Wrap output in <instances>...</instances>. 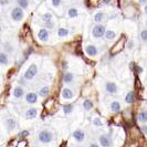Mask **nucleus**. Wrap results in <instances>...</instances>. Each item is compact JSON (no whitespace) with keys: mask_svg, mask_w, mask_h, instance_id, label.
I'll list each match as a JSON object with an SVG mask.
<instances>
[{"mask_svg":"<svg viewBox=\"0 0 147 147\" xmlns=\"http://www.w3.org/2000/svg\"><path fill=\"white\" fill-rule=\"evenodd\" d=\"M104 19V13L103 12H97L94 17V21L97 22V23H100V22H102Z\"/></svg>","mask_w":147,"mask_h":147,"instance_id":"nucleus-25","label":"nucleus"},{"mask_svg":"<svg viewBox=\"0 0 147 147\" xmlns=\"http://www.w3.org/2000/svg\"><path fill=\"white\" fill-rule=\"evenodd\" d=\"M16 126H17V122H16L13 118H8L7 121H6V127H7L8 131L15 129Z\"/></svg>","mask_w":147,"mask_h":147,"instance_id":"nucleus-11","label":"nucleus"},{"mask_svg":"<svg viewBox=\"0 0 147 147\" xmlns=\"http://www.w3.org/2000/svg\"><path fill=\"white\" fill-rule=\"evenodd\" d=\"M111 110L113 111V112H118V111L121 110V104L118 103V102H113V103L111 104Z\"/></svg>","mask_w":147,"mask_h":147,"instance_id":"nucleus-24","label":"nucleus"},{"mask_svg":"<svg viewBox=\"0 0 147 147\" xmlns=\"http://www.w3.org/2000/svg\"><path fill=\"white\" fill-rule=\"evenodd\" d=\"M83 107H84L86 111L91 110V109L93 107V103H92V101H91V100H85V101L83 102Z\"/></svg>","mask_w":147,"mask_h":147,"instance_id":"nucleus-21","label":"nucleus"},{"mask_svg":"<svg viewBox=\"0 0 147 147\" xmlns=\"http://www.w3.org/2000/svg\"><path fill=\"white\" fill-rule=\"evenodd\" d=\"M23 16H24V13H23V10L21 7H16L11 11V19L16 22L21 21L23 19Z\"/></svg>","mask_w":147,"mask_h":147,"instance_id":"nucleus-2","label":"nucleus"},{"mask_svg":"<svg viewBox=\"0 0 147 147\" xmlns=\"http://www.w3.org/2000/svg\"><path fill=\"white\" fill-rule=\"evenodd\" d=\"M145 13L147 15V6H145Z\"/></svg>","mask_w":147,"mask_h":147,"instance_id":"nucleus-38","label":"nucleus"},{"mask_svg":"<svg viewBox=\"0 0 147 147\" xmlns=\"http://www.w3.org/2000/svg\"><path fill=\"white\" fill-rule=\"evenodd\" d=\"M73 92H72V90H70V88H63V91H62V97L63 98H65V100H71V98H73Z\"/></svg>","mask_w":147,"mask_h":147,"instance_id":"nucleus-10","label":"nucleus"},{"mask_svg":"<svg viewBox=\"0 0 147 147\" xmlns=\"http://www.w3.org/2000/svg\"><path fill=\"white\" fill-rule=\"evenodd\" d=\"M74 79V74L73 73H70V72H67L63 75V81L65 82V83H71V82L73 81Z\"/></svg>","mask_w":147,"mask_h":147,"instance_id":"nucleus-16","label":"nucleus"},{"mask_svg":"<svg viewBox=\"0 0 147 147\" xmlns=\"http://www.w3.org/2000/svg\"><path fill=\"white\" fill-rule=\"evenodd\" d=\"M105 88L110 94H115L117 92V85L114 82H107L105 84Z\"/></svg>","mask_w":147,"mask_h":147,"instance_id":"nucleus-5","label":"nucleus"},{"mask_svg":"<svg viewBox=\"0 0 147 147\" xmlns=\"http://www.w3.org/2000/svg\"><path fill=\"white\" fill-rule=\"evenodd\" d=\"M146 26H147V21H146Z\"/></svg>","mask_w":147,"mask_h":147,"instance_id":"nucleus-40","label":"nucleus"},{"mask_svg":"<svg viewBox=\"0 0 147 147\" xmlns=\"http://www.w3.org/2000/svg\"><path fill=\"white\" fill-rule=\"evenodd\" d=\"M0 3H8V0H0Z\"/></svg>","mask_w":147,"mask_h":147,"instance_id":"nucleus-35","label":"nucleus"},{"mask_svg":"<svg viewBox=\"0 0 147 147\" xmlns=\"http://www.w3.org/2000/svg\"><path fill=\"white\" fill-rule=\"evenodd\" d=\"M140 38H142V40L144 42H147V30H143L140 32Z\"/></svg>","mask_w":147,"mask_h":147,"instance_id":"nucleus-28","label":"nucleus"},{"mask_svg":"<svg viewBox=\"0 0 147 147\" xmlns=\"http://www.w3.org/2000/svg\"><path fill=\"white\" fill-rule=\"evenodd\" d=\"M1 30H2V29H1V26H0V32H1Z\"/></svg>","mask_w":147,"mask_h":147,"instance_id":"nucleus-39","label":"nucleus"},{"mask_svg":"<svg viewBox=\"0 0 147 147\" xmlns=\"http://www.w3.org/2000/svg\"><path fill=\"white\" fill-rule=\"evenodd\" d=\"M109 1H110V0H103V2H104V3H107Z\"/></svg>","mask_w":147,"mask_h":147,"instance_id":"nucleus-37","label":"nucleus"},{"mask_svg":"<svg viewBox=\"0 0 147 147\" xmlns=\"http://www.w3.org/2000/svg\"><path fill=\"white\" fill-rule=\"evenodd\" d=\"M140 3H147V0H138Z\"/></svg>","mask_w":147,"mask_h":147,"instance_id":"nucleus-36","label":"nucleus"},{"mask_svg":"<svg viewBox=\"0 0 147 147\" xmlns=\"http://www.w3.org/2000/svg\"><path fill=\"white\" fill-rule=\"evenodd\" d=\"M63 111H64L65 114H70L73 111V105L72 104H66V105L63 106Z\"/></svg>","mask_w":147,"mask_h":147,"instance_id":"nucleus-26","label":"nucleus"},{"mask_svg":"<svg viewBox=\"0 0 147 147\" xmlns=\"http://www.w3.org/2000/svg\"><path fill=\"white\" fill-rule=\"evenodd\" d=\"M85 51H86L88 55H90V57H95L96 54H97V49L94 45H88Z\"/></svg>","mask_w":147,"mask_h":147,"instance_id":"nucleus-13","label":"nucleus"},{"mask_svg":"<svg viewBox=\"0 0 147 147\" xmlns=\"http://www.w3.org/2000/svg\"><path fill=\"white\" fill-rule=\"evenodd\" d=\"M105 27L102 26V24H96L94 26V28L92 29V36L96 39H100L102 38L103 36H105Z\"/></svg>","mask_w":147,"mask_h":147,"instance_id":"nucleus-3","label":"nucleus"},{"mask_svg":"<svg viewBox=\"0 0 147 147\" xmlns=\"http://www.w3.org/2000/svg\"><path fill=\"white\" fill-rule=\"evenodd\" d=\"M45 23H44V26L48 28V29H53L54 28V23L51 21V20H48V21H44Z\"/></svg>","mask_w":147,"mask_h":147,"instance_id":"nucleus-29","label":"nucleus"},{"mask_svg":"<svg viewBox=\"0 0 147 147\" xmlns=\"http://www.w3.org/2000/svg\"><path fill=\"white\" fill-rule=\"evenodd\" d=\"M93 124H94L95 126H102L103 125V122H102L98 117H95L94 119H93Z\"/></svg>","mask_w":147,"mask_h":147,"instance_id":"nucleus-30","label":"nucleus"},{"mask_svg":"<svg viewBox=\"0 0 147 147\" xmlns=\"http://www.w3.org/2000/svg\"><path fill=\"white\" fill-rule=\"evenodd\" d=\"M100 145H102L103 147H109L112 145V140L109 136L106 135H101L100 136Z\"/></svg>","mask_w":147,"mask_h":147,"instance_id":"nucleus-7","label":"nucleus"},{"mask_svg":"<svg viewBox=\"0 0 147 147\" xmlns=\"http://www.w3.org/2000/svg\"><path fill=\"white\" fill-rule=\"evenodd\" d=\"M42 19H43L44 21L51 20V19H52V15H51V13H44V15L42 16Z\"/></svg>","mask_w":147,"mask_h":147,"instance_id":"nucleus-31","label":"nucleus"},{"mask_svg":"<svg viewBox=\"0 0 147 147\" xmlns=\"http://www.w3.org/2000/svg\"><path fill=\"white\" fill-rule=\"evenodd\" d=\"M142 131H143V133H144L145 135H147V126L146 125L143 126V127H142Z\"/></svg>","mask_w":147,"mask_h":147,"instance_id":"nucleus-34","label":"nucleus"},{"mask_svg":"<svg viewBox=\"0 0 147 147\" xmlns=\"http://www.w3.org/2000/svg\"><path fill=\"white\" fill-rule=\"evenodd\" d=\"M67 15L70 18H76L78 15H79V11L75 9V8H71L70 10H69V12H67Z\"/></svg>","mask_w":147,"mask_h":147,"instance_id":"nucleus-22","label":"nucleus"},{"mask_svg":"<svg viewBox=\"0 0 147 147\" xmlns=\"http://www.w3.org/2000/svg\"><path fill=\"white\" fill-rule=\"evenodd\" d=\"M52 5L54 7H59L60 5H61V0H52Z\"/></svg>","mask_w":147,"mask_h":147,"instance_id":"nucleus-32","label":"nucleus"},{"mask_svg":"<svg viewBox=\"0 0 147 147\" xmlns=\"http://www.w3.org/2000/svg\"><path fill=\"white\" fill-rule=\"evenodd\" d=\"M49 88L48 86H44V88H42L40 91H39V95L40 96H47L48 94H49Z\"/></svg>","mask_w":147,"mask_h":147,"instance_id":"nucleus-27","label":"nucleus"},{"mask_svg":"<svg viewBox=\"0 0 147 147\" xmlns=\"http://www.w3.org/2000/svg\"><path fill=\"white\" fill-rule=\"evenodd\" d=\"M73 138L76 140V142L81 143V142H83L84 138H85V134H84V132L81 131V129H76V131L73 133Z\"/></svg>","mask_w":147,"mask_h":147,"instance_id":"nucleus-6","label":"nucleus"},{"mask_svg":"<svg viewBox=\"0 0 147 147\" xmlns=\"http://www.w3.org/2000/svg\"><path fill=\"white\" fill-rule=\"evenodd\" d=\"M29 135V132L28 131H23V132L20 133V136H22V137H26V136H28Z\"/></svg>","mask_w":147,"mask_h":147,"instance_id":"nucleus-33","label":"nucleus"},{"mask_svg":"<svg viewBox=\"0 0 147 147\" xmlns=\"http://www.w3.org/2000/svg\"><path fill=\"white\" fill-rule=\"evenodd\" d=\"M125 101H126V103H128V104L134 103V101H135V96H134V93H133V92L127 93V95H126V97H125Z\"/></svg>","mask_w":147,"mask_h":147,"instance_id":"nucleus-17","label":"nucleus"},{"mask_svg":"<svg viewBox=\"0 0 147 147\" xmlns=\"http://www.w3.org/2000/svg\"><path fill=\"white\" fill-rule=\"evenodd\" d=\"M38 73V67L36 64H31V65L28 67V70L26 71V73H24V75H23V78L26 79V80H28V81H30V80H32L36 75H37Z\"/></svg>","mask_w":147,"mask_h":147,"instance_id":"nucleus-4","label":"nucleus"},{"mask_svg":"<svg viewBox=\"0 0 147 147\" xmlns=\"http://www.w3.org/2000/svg\"><path fill=\"white\" fill-rule=\"evenodd\" d=\"M26 101H27V103H29V104L37 103L38 95L36 93H33V92H30V93H28L27 96H26Z\"/></svg>","mask_w":147,"mask_h":147,"instance_id":"nucleus-8","label":"nucleus"},{"mask_svg":"<svg viewBox=\"0 0 147 147\" xmlns=\"http://www.w3.org/2000/svg\"><path fill=\"white\" fill-rule=\"evenodd\" d=\"M105 37L109 40H113L114 38L116 37V33L113 30H107V31H105Z\"/></svg>","mask_w":147,"mask_h":147,"instance_id":"nucleus-19","label":"nucleus"},{"mask_svg":"<svg viewBox=\"0 0 147 147\" xmlns=\"http://www.w3.org/2000/svg\"><path fill=\"white\" fill-rule=\"evenodd\" d=\"M37 114H38L37 109H29V110L26 112V117L28 118V119H32V118H34L37 116Z\"/></svg>","mask_w":147,"mask_h":147,"instance_id":"nucleus-14","label":"nucleus"},{"mask_svg":"<svg viewBox=\"0 0 147 147\" xmlns=\"http://www.w3.org/2000/svg\"><path fill=\"white\" fill-rule=\"evenodd\" d=\"M138 119L142 123H146L147 122V111H144V112H140L138 114Z\"/></svg>","mask_w":147,"mask_h":147,"instance_id":"nucleus-18","label":"nucleus"},{"mask_svg":"<svg viewBox=\"0 0 147 147\" xmlns=\"http://www.w3.org/2000/svg\"><path fill=\"white\" fill-rule=\"evenodd\" d=\"M53 138V135H52L51 132H49V131H41V132L39 133V135H38V140H40L41 143H43V144H48V143H50Z\"/></svg>","mask_w":147,"mask_h":147,"instance_id":"nucleus-1","label":"nucleus"},{"mask_svg":"<svg viewBox=\"0 0 147 147\" xmlns=\"http://www.w3.org/2000/svg\"><path fill=\"white\" fill-rule=\"evenodd\" d=\"M69 34V30L65 29V28H59V30H58V36L61 38L63 37H66Z\"/></svg>","mask_w":147,"mask_h":147,"instance_id":"nucleus-20","label":"nucleus"},{"mask_svg":"<svg viewBox=\"0 0 147 147\" xmlns=\"http://www.w3.org/2000/svg\"><path fill=\"white\" fill-rule=\"evenodd\" d=\"M23 94H24V90L21 86H16L15 90H13V96L16 98H21Z\"/></svg>","mask_w":147,"mask_h":147,"instance_id":"nucleus-12","label":"nucleus"},{"mask_svg":"<svg viewBox=\"0 0 147 147\" xmlns=\"http://www.w3.org/2000/svg\"><path fill=\"white\" fill-rule=\"evenodd\" d=\"M38 37H39V39L41 41H43V42L48 41V39H49V31L47 29H41L39 31V33H38Z\"/></svg>","mask_w":147,"mask_h":147,"instance_id":"nucleus-9","label":"nucleus"},{"mask_svg":"<svg viewBox=\"0 0 147 147\" xmlns=\"http://www.w3.org/2000/svg\"><path fill=\"white\" fill-rule=\"evenodd\" d=\"M18 6L22 9H27L29 6V0H18Z\"/></svg>","mask_w":147,"mask_h":147,"instance_id":"nucleus-23","label":"nucleus"},{"mask_svg":"<svg viewBox=\"0 0 147 147\" xmlns=\"http://www.w3.org/2000/svg\"><path fill=\"white\" fill-rule=\"evenodd\" d=\"M9 63V59H8V55L5 52H0V64L2 65H7Z\"/></svg>","mask_w":147,"mask_h":147,"instance_id":"nucleus-15","label":"nucleus"}]
</instances>
